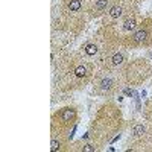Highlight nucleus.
<instances>
[{
    "label": "nucleus",
    "mask_w": 152,
    "mask_h": 152,
    "mask_svg": "<svg viewBox=\"0 0 152 152\" xmlns=\"http://www.w3.org/2000/svg\"><path fill=\"white\" fill-rule=\"evenodd\" d=\"M149 37H151L149 29H148V28H142V29L135 31V32L131 35V41H132L134 44H146L148 40H149Z\"/></svg>",
    "instance_id": "f03ea898"
},
{
    "label": "nucleus",
    "mask_w": 152,
    "mask_h": 152,
    "mask_svg": "<svg viewBox=\"0 0 152 152\" xmlns=\"http://www.w3.org/2000/svg\"><path fill=\"white\" fill-rule=\"evenodd\" d=\"M110 6V0H94L93 2V8H91V12L94 15L100 14V12L107 11Z\"/></svg>",
    "instance_id": "7ed1b4c3"
},
{
    "label": "nucleus",
    "mask_w": 152,
    "mask_h": 152,
    "mask_svg": "<svg viewBox=\"0 0 152 152\" xmlns=\"http://www.w3.org/2000/svg\"><path fill=\"white\" fill-rule=\"evenodd\" d=\"M132 134H134L135 137L143 135V134H145V126H143V125H135L134 128H132Z\"/></svg>",
    "instance_id": "9b49d317"
},
{
    "label": "nucleus",
    "mask_w": 152,
    "mask_h": 152,
    "mask_svg": "<svg viewBox=\"0 0 152 152\" xmlns=\"http://www.w3.org/2000/svg\"><path fill=\"white\" fill-rule=\"evenodd\" d=\"M94 149H96V148H94L93 145H85V146H84V151H85V152H90V151H94Z\"/></svg>",
    "instance_id": "ddd939ff"
},
{
    "label": "nucleus",
    "mask_w": 152,
    "mask_h": 152,
    "mask_svg": "<svg viewBox=\"0 0 152 152\" xmlns=\"http://www.w3.org/2000/svg\"><path fill=\"white\" fill-rule=\"evenodd\" d=\"M149 58L152 59V50H149Z\"/></svg>",
    "instance_id": "2eb2a0df"
},
{
    "label": "nucleus",
    "mask_w": 152,
    "mask_h": 152,
    "mask_svg": "<svg viewBox=\"0 0 152 152\" xmlns=\"http://www.w3.org/2000/svg\"><path fill=\"white\" fill-rule=\"evenodd\" d=\"M135 24H137L135 17H128V18L123 21V29H125V31H131V29L135 28Z\"/></svg>",
    "instance_id": "0eeeda50"
},
{
    "label": "nucleus",
    "mask_w": 152,
    "mask_h": 152,
    "mask_svg": "<svg viewBox=\"0 0 152 152\" xmlns=\"http://www.w3.org/2000/svg\"><path fill=\"white\" fill-rule=\"evenodd\" d=\"M67 8L72 12H78L82 8V2H81V0H70V2L67 3Z\"/></svg>",
    "instance_id": "423d86ee"
},
{
    "label": "nucleus",
    "mask_w": 152,
    "mask_h": 152,
    "mask_svg": "<svg viewBox=\"0 0 152 152\" xmlns=\"http://www.w3.org/2000/svg\"><path fill=\"white\" fill-rule=\"evenodd\" d=\"M59 149H61L59 140H56V138H52V142H50V151L55 152V151H59Z\"/></svg>",
    "instance_id": "f8f14e48"
},
{
    "label": "nucleus",
    "mask_w": 152,
    "mask_h": 152,
    "mask_svg": "<svg viewBox=\"0 0 152 152\" xmlns=\"http://www.w3.org/2000/svg\"><path fill=\"white\" fill-rule=\"evenodd\" d=\"M113 85H114V82H113L111 78H104L102 81H100V84H99V88L105 93V91H110L111 90Z\"/></svg>",
    "instance_id": "39448f33"
},
{
    "label": "nucleus",
    "mask_w": 152,
    "mask_h": 152,
    "mask_svg": "<svg viewBox=\"0 0 152 152\" xmlns=\"http://www.w3.org/2000/svg\"><path fill=\"white\" fill-rule=\"evenodd\" d=\"M56 117H58V123L61 126H70L75 119H76V110L72 108V107H66V108H62L59 110V113L56 114Z\"/></svg>",
    "instance_id": "f257e3e1"
},
{
    "label": "nucleus",
    "mask_w": 152,
    "mask_h": 152,
    "mask_svg": "<svg viewBox=\"0 0 152 152\" xmlns=\"http://www.w3.org/2000/svg\"><path fill=\"white\" fill-rule=\"evenodd\" d=\"M85 53L87 55H90V56H93V55H96L97 53V46L96 44H93V43H88V44H85Z\"/></svg>",
    "instance_id": "1a4fd4ad"
},
{
    "label": "nucleus",
    "mask_w": 152,
    "mask_h": 152,
    "mask_svg": "<svg viewBox=\"0 0 152 152\" xmlns=\"http://www.w3.org/2000/svg\"><path fill=\"white\" fill-rule=\"evenodd\" d=\"M125 93L128 94V96H134V91L131 90V88H125Z\"/></svg>",
    "instance_id": "4468645a"
},
{
    "label": "nucleus",
    "mask_w": 152,
    "mask_h": 152,
    "mask_svg": "<svg viewBox=\"0 0 152 152\" xmlns=\"http://www.w3.org/2000/svg\"><path fill=\"white\" fill-rule=\"evenodd\" d=\"M123 61H125V56L122 53H114L113 58H111V64L113 66H120Z\"/></svg>",
    "instance_id": "9d476101"
},
{
    "label": "nucleus",
    "mask_w": 152,
    "mask_h": 152,
    "mask_svg": "<svg viewBox=\"0 0 152 152\" xmlns=\"http://www.w3.org/2000/svg\"><path fill=\"white\" fill-rule=\"evenodd\" d=\"M75 75L78 76V78H87V76H88V70H87L85 66H78L75 69Z\"/></svg>",
    "instance_id": "6e6552de"
},
{
    "label": "nucleus",
    "mask_w": 152,
    "mask_h": 152,
    "mask_svg": "<svg viewBox=\"0 0 152 152\" xmlns=\"http://www.w3.org/2000/svg\"><path fill=\"white\" fill-rule=\"evenodd\" d=\"M108 15H110L111 18H119V17H122V15H123V8H122L120 5L111 6L110 11H108Z\"/></svg>",
    "instance_id": "20e7f679"
}]
</instances>
